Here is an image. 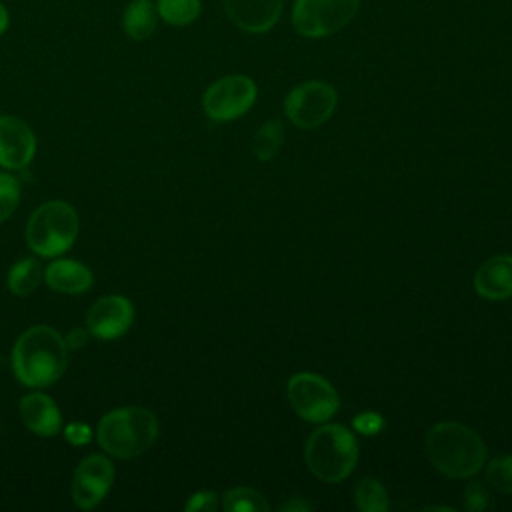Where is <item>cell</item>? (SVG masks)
Masks as SVG:
<instances>
[{
  "label": "cell",
  "mask_w": 512,
  "mask_h": 512,
  "mask_svg": "<svg viewBox=\"0 0 512 512\" xmlns=\"http://www.w3.org/2000/svg\"><path fill=\"white\" fill-rule=\"evenodd\" d=\"M424 450L432 466L450 478H470L486 462L482 438L460 422L434 424L424 436Z\"/></svg>",
  "instance_id": "cell-2"
},
{
  "label": "cell",
  "mask_w": 512,
  "mask_h": 512,
  "mask_svg": "<svg viewBox=\"0 0 512 512\" xmlns=\"http://www.w3.org/2000/svg\"><path fill=\"white\" fill-rule=\"evenodd\" d=\"M222 508L226 512H268L270 504L258 490L248 486H238L224 492Z\"/></svg>",
  "instance_id": "cell-21"
},
{
  "label": "cell",
  "mask_w": 512,
  "mask_h": 512,
  "mask_svg": "<svg viewBox=\"0 0 512 512\" xmlns=\"http://www.w3.org/2000/svg\"><path fill=\"white\" fill-rule=\"evenodd\" d=\"M354 504L362 512H386L390 506L386 488L368 476L354 486Z\"/></svg>",
  "instance_id": "cell-20"
},
{
  "label": "cell",
  "mask_w": 512,
  "mask_h": 512,
  "mask_svg": "<svg viewBox=\"0 0 512 512\" xmlns=\"http://www.w3.org/2000/svg\"><path fill=\"white\" fill-rule=\"evenodd\" d=\"M114 482V466L104 454L84 456L72 476V500L80 510L96 508Z\"/></svg>",
  "instance_id": "cell-10"
},
{
  "label": "cell",
  "mask_w": 512,
  "mask_h": 512,
  "mask_svg": "<svg viewBox=\"0 0 512 512\" xmlns=\"http://www.w3.org/2000/svg\"><path fill=\"white\" fill-rule=\"evenodd\" d=\"M304 458L308 470L318 480L336 484L354 470L358 462V440L342 424H324L308 436Z\"/></svg>",
  "instance_id": "cell-4"
},
{
  "label": "cell",
  "mask_w": 512,
  "mask_h": 512,
  "mask_svg": "<svg viewBox=\"0 0 512 512\" xmlns=\"http://www.w3.org/2000/svg\"><path fill=\"white\" fill-rule=\"evenodd\" d=\"M156 10L168 26H190L202 12V0H156Z\"/></svg>",
  "instance_id": "cell-19"
},
{
  "label": "cell",
  "mask_w": 512,
  "mask_h": 512,
  "mask_svg": "<svg viewBox=\"0 0 512 512\" xmlns=\"http://www.w3.org/2000/svg\"><path fill=\"white\" fill-rule=\"evenodd\" d=\"M352 426L356 432L364 436H374L380 434L384 428V418L378 412H362L352 420Z\"/></svg>",
  "instance_id": "cell-26"
},
{
  "label": "cell",
  "mask_w": 512,
  "mask_h": 512,
  "mask_svg": "<svg viewBox=\"0 0 512 512\" xmlns=\"http://www.w3.org/2000/svg\"><path fill=\"white\" fill-rule=\"evenodd\" d=\"M68 346L52 326L24 330L12 348V372L28 388L52 386L66 370Z\"/></svg>",
  "instance_id": "cell-1"
},
{
  "label": "cell",
  "mask_w": 512,
  "mask_h": 512,
  "mask_svg": "<svg viewBox=\"0 0 512 512\" xmlns=\"http://www.w3.org/2000/svg\"><path fill=\"white\" fill-rule=\"evenodd\" d=\"M158 10L152 0H132L122 12V30L130 40H148L158 28Z\"/></svg>",
  "instance_id": "cell-17"
},
{
  "label": "cell",
  "mask_w": 512,
  "mask_h": 512,
  "mask_svg": "<svg viewBox=\"0 0 512 512\" xmlns=\"http://www.w3.org/2000/svg\"><path fill=\"white\" fill-rule=\"evenodd\" d=\"M44 278V270L40 268L38 260L22 258L10 266L8 272V290L16 296L32 294Z\"/></svg>",
  "instance_id": "cell-18"
},
{
  "label": "cell",
  "mask_w": 512,
  "mask_h": 512,
  "mask_svg": "<svg viewBox=\"0 0 512 512\" xmlns=\"http://www.w3.org/2000/svg\"><path fill=\"white\" fill-rule=\"evenodd\" d=\"M464 506L470 512H484L494 508V500L482 482H470L464 490Z\"/></svg>",
  "instance_id": "cell-25"
},
{
  "label": "cell",
  "mask_w": 512,
  "mask_h": 512,
  "mask_svg": "<svg viewBox=\"0 0 512 512\" xmlns=\"http://www.w3.org/2000/svg\"><path fill=\"white\" fill-rule=\"evenodd\" d=\"M222 6L236 28L248 34H264L278 24L284 0H222Z\"/></svg>",
  "instance_id": "cell-13"
},
{
  "label": "cell",
  "mask_w": 512,
  "mask_h": 512,
  "mask_svg": "<svg viewBox=\"0 0 512 512\" xmlns=\"http://www.w3.org/2000/svg\"><path fill=\"white\" fill-rule=\"evenodd\" d=\"M288 400L292 410L306 422H326L340 408L334 386L312 372H298L288 380Z\"/></svg>",
  "instance_id": "cell-8"
},
{
  "label": "cell",
  "mask_w": 512,
  "mask_h": 512,
  "mask_svg": "<svg viewBox=\"0 0 512 512\" xmlns=\"http://www.w3.org/2000/svg\"><path fill=\"white\" fill-rule=\"evenodd\" d=\"M360 0H294L290 20L304 38H326L356 16Z\"/></svg>",
  "instance_id": "cell-6"
},
{
  "label": "cell",
  "mask_w": 512,
  "mask_h": 512,
  "mask_svg": "<svg viewBox=\"0 0 512 512\" xmlns=\"http://www.w3.org/2000/svg\"><path fill=\"white\" fill-rule=\"evenodd\" d=\"M92 334L88 332V328H72L66 336H64V342L68 346V350H78L80 346H84L88 342Z\"/></svg>",
  "instance_id": "cell-29"
},
{
  "label": "cell",
  "mask_w": 512,
  "mask_h": 512,
  "mask_svg": "<svg viewBox=\"0 0 512 512\" xmlns=\"http://www.w3.org/2000/svg\"><path fill=\"white\" fill-rule=\"evenodd\" d=\"M486 480L498 492L512 494V456L494 458L486 468Z\"/></svg>",
  "instance_id": "cell-23"
},
{
  "label": "cell",
  "mask_w": 512,
  "mask_h": 512,
  "mask_svg": "<svg viewBox=\"0 0 512 512\" xmlns=\"http://www.w3.org/2000/svg\"><path fill=\"white\" fill-rule=\"evenodd\" d=\"M134 320V306L126 296L108 294L98 298L86 312V328L100 340L124 336Z\"/></svg>",
  "instance_id": "cell-11"
},
{
  "label": "cell",
  "mask_w": 512,
  "mask_h": 512,
  "mask_svg": "<svg viewBox=\"0 0 512 512\" xmlns=\"http://www.w3.org/2000/svg\"><path fill=\"white\" fill-rule=\"evenodd\" d=\"M218 508V498L210 490H200L194 492L188 502L184 504L186 512H214Z\"/></svg>",
  "instance_id": "cell-27"
},
{
  "label": "cell",
  "mask_w": 512,
  "mask_h": 512,
  "mask_svg": "<svg viewBox=\"0 0 512 512\" xmlns=\"http://www.w3.org/2000/svg\"><path fill=\"white\" fill-rule=\"evenodd\" d=\"M280 510H310V504L304 502V500H290V502H284L280 506Z\"/></svg>",
  "instance_id": "cell-30"
},
{
  "label": "cell",
  "mask_w": 512,
  "mask_h": 512,
  "mask_svg": "<svg viewBox=\"0 0 512 512\" xmlns=\"http://www.w3.org/2000/svg\"><path fill=\"white\" fill-rule=\"evenodd\" d=\"M20 202V182L6 172H0V222L8 220Z\"/></svg>",
  "instance_id": "cell-24"
},
{
  "label": "cell",
  "mask_w": 512,
  "mask_h": 512,
  "mask_svg": "<svg viewBox=\"0 0 512 512\" xmlns=\"http://www.w3.org/2000/svg\"><path fill=\"white\" fill-rule=\"evenodd\" d=\"M36 154L32 128L16 116H0V166L8 170L26 168Z\"/></svg>",
  "instance_id": "cell-12"
},
{
  "label": "cell",
  "mask_w": 512,
  "mask_h": 512,
  "mask_svg": "<svg viewBox=\"0 0 512 512\" xmlns=\"http://www.w3.org/2000/svg\"><path fill=\"white\" fill-rule=\"evenodd\" d=\"M158 418L142 406H120L106 412L96 428L100 448L120 460L144 454L158 438Z\"/></svg>",
  "instance_id": "cell-3"
},
{
  "label": "cell",
  "mask_w": 512,
  "mask_h": 512,
  "mask_svg": "<svg viewBox=\"0 0 512 512\" xmlns=\"http://www.w3.org/2000/svg\"><path fill=\"white\" fill-rule=\"evenodd\" d=\"M44 282L60 294H82L90 290L94 276L90 268L78 260L56 258L44 268Z\"/></svg>",
  "instance_id": "cell-16"
},
{
  "label": "cell",
  "mask_w": 512,
  "mask_h": 512,
  "mask_svg": "<svg viewBox=\"0 0 512 512\" xmlns=\"http://www.w3.org/2000/svg\"><path fill=\"white\" fill-rule=\"evenodd\" d=\"M336 102V90L328 82L306 80L294 86L284 98V114L294 126L312 130L334 114Z\"/></svg>",
  "instance_id": "cell-7"
},
{
  "label": "cell",
  "mask_w": 512,
  "mask_h": 512,
  "mask_svg": "<svg viewBox=\"0 0 512 512\" xmlns=\"http://www.w3.org/2000/svg\"><path fill=\"white\" fill-rule=\"evenodd\" d=\"M282 136H284V130H282V124L280 120H268L264 122L254 138H252V150L256 154L258 160L262 162H268L276 156V152L280 150V144H282Z\"/></svg>",
  "instance_id": "cell-22"
},
{
  "label": "cell",
  "mask_w": 512,
  "mask_h": 512,
  "mask_svg": "<svg viewBox=\"0 0 512 512\" xmlns=\"http://www.w3.org/2000/svg\"><path fill=\"white\" fill-rule=\"evenodd\" d=\"M256 84L244 74H228L212 82L204 96L202 108L216 122H230L246 114L256 102Z\"/></svg>",
  "instance_id": "cell-9"
},
{
  "label": "cell",
  "mask_w": 512,
  "mask_h": 512,
  "mask_svg": "<svg viewBox=\"0 0 512 512\" xmlns=\"http://www.w3.org/2000/svg\"><path fill=\"white\" fill-rule=\"evenodd\" d=\"M474 288L486 300L512 296V256L498 254L488 258L474 274Z\"/></svg>",
  "instance_id": "cell-15"
},
{
  "label": "cell",
  "mask_w": 512,
  "mask_h": 512,
  "mask_svg": "<svg viewBox=\"0 0 512 512\" xmlns=\"http://www.w3.org/2000/svg\"><path fill=\"white\" fill-rule=\"evenodd\" d=\"M64 438L72 446H84L92 440V428L84 422H70L64 426Z\"/></svg>",
  "instance_id": "cell-28"
},
{
  "label": "cell",
  "mask_w": 512,
  "mask_h": 512,
  "mask_svg": "<svg viewBox=\"0 0 512 512\" xmlns=\"http://www.w3.org/2000/svg\"><path fill=\"white\" fill-rule=\"evenodd\" d=\"M78 230L80 220L76 210L64 200H48L30 214L26 244L34 254L54 258L72 248Z\"/></svg>",
  "instance_id": "cell-5"
},
{
  "label": "cell",
  "mask_w": 512,
  "mask_h": 512,
  "mask_svg": "<svg viewBox=\"0 0 512 512\" xmlns=\"http://www.w3.org/2000/svg\"><path fill=\"white\" fill-rule=\"evenodd\" d=\"M8 26H10V14H8L6 6L0 2V36L8 30Z\"/></svg>",
  "instance_id": "cell-31"
},
{
  "label": "cell",
  "mask_w": 512,
  "mask_h": 512,
  "mask_svg": "<svg viewBox=\"0 0 512 512\" xmlns=\"http://www.w3.org/2000/svg\"><path fill=\"white\" fill-rule=\"evenodd\" d=\"M20 418L24 426L42 438H52L62 430V414L56 402L42 394V392H30L20 400Z\"/></svg>",
  "instance_id": "cell-14"
}]
</instances>
